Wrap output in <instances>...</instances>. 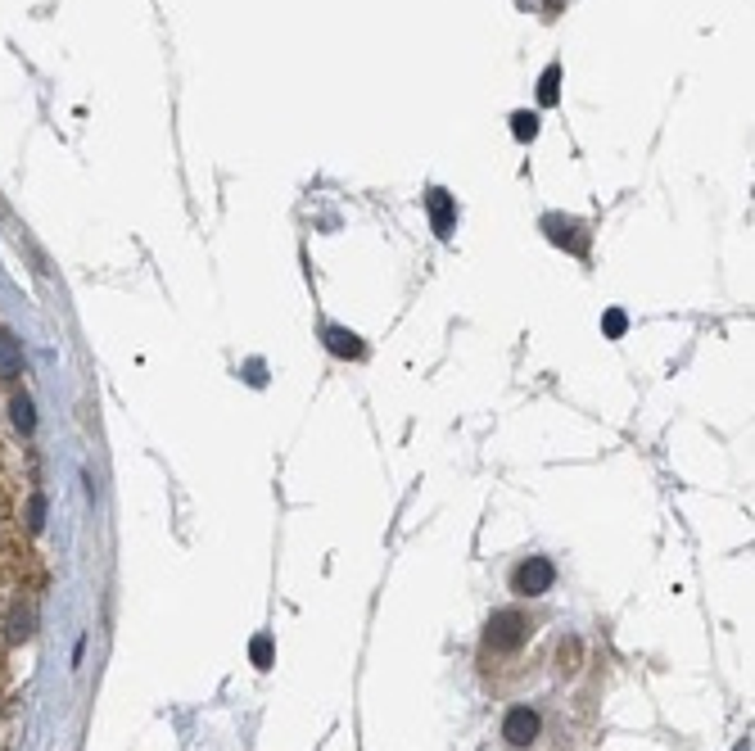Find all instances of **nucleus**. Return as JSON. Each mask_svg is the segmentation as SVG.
Segmentation results:
<instances>
[{
  "mask_svg": "<svg viewBox=\"0 0 755 751\" xmlns=\"http://www.w3.org/2000/svg\"><path fill=\"white\" fill-rule=\"evenodd\" d=\"M530 634H534L530 616H521V611H493V620L484 629V656H511V652H521L530 643Z\"/></svg>",
  "mask_w": 755,
  "mask_h": 751,
  "instance_id": "1",
  "label": "nucleus"
},
{
  "mask_svg": "<svg viewBox=\"0 0 755 751\" xmlns=\"http://www.w3.org/2000/svg\"><path fill=\"white\" fill-rule=\"evenodd\" d=\"M556 584V566L547 557H525L511 575V588L521 593V598H543V593Z\"/></svg>",
  "mask_w": 755,
  "mask_h": 751,
  "instance_id": "2",
  "label": "nucleus"
},
{
  "mask_svg": "<svg viewBox=\"0 0 755 751\" xmlns=\"http://www.w3.org/2000/svg\"><path fill=\"white\" fill-rule=\"evenodd\" d=\"M543 231H547V241L552 245H561V249H570V254H588V231H583V222H575V218H561V213H547L543 218Z\"/></svg>",
  "mask_w": 755,
  "mask_h": 751,
  "instance_id": "3",
  "label": "nucleus"
},
{
  "mask_svg": "<svg viewBox=\"0 0 755 751\" xmlns=\"http://www.w3.org/2000/svg\"><path fill=\"white\" fill-rule=\"evenodd\" d=\"M538 729H543V720H538L534 706H511L507 720H502V738H507L511 747H530V742L538 738Z\"/></svg>",
  "mask_w": 755,
  "mask_h": 751,
  "instance_id": "4",
  "label": "nucleus"
},
{
  "mask_svg": "<svg viewBox=\"0 0 755 751\" xmlns=\"http://www.w3.org/2000/svg\"><path fill=\"white\" fill-rule=\"evenodd\" d=\"M425 209H430V222H434V235H453V226H457V204H453V195L444 190V186H434V190H425Z\"/></svg>",
  "mask_w": 755,
  "mask_h": 751,
  "instance_id": "5",
  "label": "nucleus"
},
{
  "mask_svg": "<svg viewBox=\"0 0 755 751\" xmlns=\"http://www.w3.org/2000/svg\"><path fill=\"white\" fill-rule=\"evenodd\" d=\"M322 335H326V349L335 353V358H353V363H357V358H367V344L357 340L353 331H344V326H326Z\"/></svg>",
  "mask_w": 755,
  "mask_h": 751,
  "instance_id": "6",
  "label": "nucleus"
},
{
  "mask_svg": "<svg viewBox=\"0 0 755 751\" xmlns=\"http://www.w3.org/2000/svg\"><path fill=\"white\" fill-rule=\"evenodd\" d=\"M19 372H23V349L5 326H0V380H14Z\"/></svg>",
  "mask_w": 755,
  "mask_h": 751,
  "instance_id": "7",
  "label": "nucleus"
},
{
  "mask_svg": "<svg viewBox=\"0 0 755 751\" xmlns=\"http://www.w3.org/2000/svg\"><path fill=\"white\" fill-rule=\"evenodd\" d=\"M561 100V64H547L538 77V104H556Z\"/></svg>",
  "mask_w": 755,
  "mask_h": 751,
  "instance_id": "8",
  "label": "nucleus"
},
{
  "mask_svg": "<svg viewBox=\"0 0 755 751\" xmlns=\"http://www.w3.org/2000/svg\"><path fill=\"white\" fill-rule=\"evenodd\" d=\"M511 136H515V141H534V136H538V113H530V109L511 113Z\"/></svg>",
  "mask_w": 755,
  "mask_h": 751,
  "instance_id": "9",
  "label": "nucleus"
},
{
  "mask_svg": "<svg viewBox=\"0 0 755 751\" xmlns=\"http://www.w3.org/2000/svg\"><path fill=\"white\" fill-rule=\"evenodd\" d=\"M10 412H14V425H19L23 434L36 430V412H32V399H27V394H19V399L10 403Z\"/></svg>",
  "mask_w": 755,
  "mask_h": 751,
  "instance_id": "10",
  "label": "nucleus"
},
{
  "mask_svg": "<svg viewBox=\"0 0 755 751\" xmlns=\"http://www.w3.org/2000/svg\"><path fill=\"white\" fill-rule=\"evenodd\" d=\"M5 634L19 643V639H27L32 634V611L23 607V602H14V611H10V629H5Z\"/></svg>",
  "mask_w": 755,
  "mask_h": 751,
  "instance_id": "11",
  "label": "nucleus"
},
{
  "mask_svg": "<svg viewBox=\"0 0 755 751\" xmlns=\"http://www.w3.org/2000/svg\"><path fill=\"white\" fill-rule=\"evenodd\" d=\"M624 331H629L624 308H606V318H602V335H606V340H624Z\"/></svg>",
  "mask_w": 755,
  "mask_h": 751,
  "instance_id": "12",
  "label": "nucleus"
},
{
  "mask_svg": "<svg viewBox=\"0 0 755 751\" xmlns=\"http://www.w3.org/2000/svg\"><path fill=\"white\" fill-rule=\"evenodd\" d=\"M249 656H254L258 670H271V634H258V639L249 643Z\"/></svg>",
  "mask_w": 755,
  "mask_h": 751,
  "instance_id": "13",
  "label": "nucleus"
},
{
  "mask_svg": "<svg viewBox=\"0 0 755 751\" xmlns=\"http://www.w3.org/2000/svg\"><path fill=\"white\" fill-rule=\"evenodd\" d=\"M42 525H46V498L32 494L27 498V530H42Z\"/></svg>",
  "mask_w": 755,
  "mask_h": 751,
  "instance_id": "14",
  "label": "nucleus"
},
{
  "mask_svg": "<svg viewBox=\"0 0 755 751\" xmlns=\"http://www.w3.org/2000/svg\"><path fill=\"white\" fill-rule=\"evenodd\" d=\"M249 385H263V363H249Z\"/></svg>",
  "mask_w": 755,
  "mask_h": 751,
  "instance_id": "15",
  "label": "nucleus"
}]
</instances>
